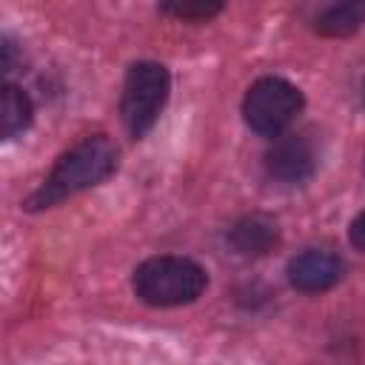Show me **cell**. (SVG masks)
<instances>
[{"label":"cell","instance_id":"cell-1","mask_svg":"<svg viewBox=\"0 0 365 365\" xmlns=\"http://www.w3.org/2000/svg\"><path fill=\"white\" fill-rule=\"evenodd\" d=\"M117 163H120V148L114 145V140L106 134H91L77 145H71L66 154H60L51 174L43 180L37 191L29 194L23 205L26 211L51 208L86 188L106 182L117 171Z\"/></svg>","mask_w":365,"mask_h":365},{"label":"cell","instance_id":"cell-2","mask_svg":"<svg viewBox=\"0 0 365 365\" xmlns=\"http://www.w3.org/2000/svg\"><path fill=\"white\" fill-rule=\"evenodd\" d=\"M134 294L154 308H174L188 305L197 297H202L208 285V274L202 265H197L188 257H151L134 271Z\"/></svg>","mask_w":365,"mask_h":365},{"label":"cell","instance_id":"cell-3","mask_svg":"<svg viewBox=\"0 0 365 365\" xmlns=\"http://www.w3.org/2000/svg\"><path fill=\"white\" fill-rule=\"evenodd\" d=\"M168 91H171V77L165 66L154 60H140L128 66L125 83H123L120 114L134 140L151 131V125L157 123L160 111L168 103Z\"/></svg>","mask_w":365,"mask_h":365},{"label":"cell","instance_id":"cell-4","mask_svg":"<svg viewBox=\"0 0 365 365\" xmlns=\"http://www.w3.org/2000/svg\"><path fill=\"white\" fill-rule=\"evenodd\" d=\"M302 91L282 80V77H262L257 80L245 100H242V117L251 131L262 137H279L302 111Z\"/></svg>","mask_w":365,"mask_h":365},{"label":"cell","instance_id":"cell-5","mask_svg":"<svg viewBox=\"0 0 365 365\" xmlns=\"http://www.w3.org/2000/svg\"><path fill=\"white\" fill-rule=\"evenodd\" d=\"M265 171L271 180L282 185H302L317 171V148L302 134L277 137L265 151Z\"/></svg>","mask_w":365,"mask_h":365},{"label":"cell","instance_id":"cell-6","mask_svg":"<svg viewBox=\"0 0 365 365\" xmlns=\"http://www.w3.org/2000/svg\"><path fill=\"white\" fill-rule=\"evenodd\" d=\"M345 274V262L325 248H308L288 262V282L302 294H322Z\"/></svg>","mask_w":365,"mask_h":365},{"label":"cell","instance_id":"cell-7","mask_svg":"<svg viewBox=\"0 0 365 365\" xmlns=\"http://www.w3.org/2000/svg\"><path fill=\"white\" fill-rule=\"evenodd\" d=\"M279 242V228L265 214L240 217L228 231V245L240 257H265Z\"/></svg>","mask_w":365,"mask_h":365},{"label":"cell","instance_id":"cell-8","mask_svg":"<svg viewBox=\"0 0 365 365\" xmlns=\"http://www.w3.org/2000/svg\"><path fill=\"white\" fill-rule=\"evenodd\" d=\"M31 117H34V106H31L29 94L20 86L6 83L3 100H0V134H3V140L23 134L31 125Z\"/></svg>","mask_w":365,"mask_h":365},{"label":"cell","instance_id":"cell-9","mask_svg":"<svg viewBox=\"0 0 365 365\" xmlns=\"http://www.w3.org/2000/svg\"><path fill=\"white\" fill-rule=\"evenodd\" d=\"M365 23V3L351 0V3H334L322 9L314 20V29L322 37H348Z\"/></svg>","mask_w":365,"mask_h":365},{"label":"cell","instance_id":"cell-10","mask_svg":"<svg viewBox=\"0 0 365 365\" xmlns=\"http://www.w3.org/2000/svg\"><path fill=\"white\" fill-rule=\"evenodd\" d=\"M163 11L185 23H205L222 11V3H165Z\"/></svg>","mask_w":365,"mask_h":365},{"label":"cell","instance_id":"cell-11","mask_svg":"<svg viewBox=\"0 0 365 365\" xmlns=\"http://www.w3.org/2000/svg\"><path fill=\"white\" fill-rule=\"evenodd\" d=\"M348 234H351V242H354V248L365 251V211H359V214L354 217V222H351Z\"/></svg>","mask_w":365,"mask_h":365},{"label":"cell","instance_id":"cell-12","mask_svg":"<svg viewBox=\"0 0 365 365\" xmlns=\"http://www.w3.org/2000/svg\"><path fill=\"white\" fill-rule=\"evenodd\" d=\"M11 66H14V43L6 37L3 40V71H11Z\"/></svg>","mask_w":365,"mask_h":365},{"label":"cell","instance_id":"cell-13","mask_svg":"<svg viewBox=\"0 0 365 365\" xmlns=\"http://www.w3.org/2000/svg\"><path fill=\"white\" fill-rule=\"evenodd\" d=\"M362 100H365V80H362Z\"/></svg>","mask_w":365,"mask_h":365}]
</instances>
